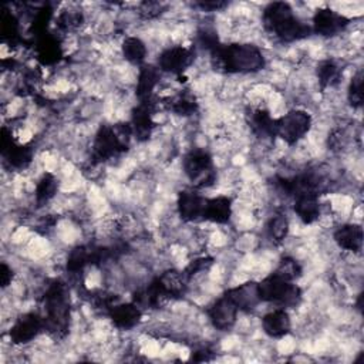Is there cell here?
<instances>
[{"label":"cell","mask_w":364,"mask_h":364,"mask_svg":"<svg viewBox=\"0 0 364 364\" xmlns=\"http://www.w3.org/2000/svg\"><path fill=\"white\" fill-rule=\"evenodd\" d=\"M210 54L216 67L228 74H253L264 67L262 50L249 43L220 44Z\"/></svg>","instance_id":"obj_1"},{"label":"cell","mask_w":364,"mask_h":364,"mask_svg":"<svg viewBox=\"0 0 364 364\" xmlns=\"http://www.w3.org/2000/svg\"><path fill=\"white\" fill-rule=\"evenodd\" d=\"M257 293L260 301L272 303L283 309L294 307L301 299L299 286L274 272L257 283Z\"/></svg>","instance_id":"obj_2"},{"label":"cell","mask_w":364,"mask_h":364,"mask_svg":"<svg viewBox=\"0 0 364 364\" xmlns=\"http://www.w3.org/2000/svg\"><path fill=\"white\" fill-rule=\"evenodd\" d=\"M311 128V115L304 109H290L274 121V136L287 145L299 144Z\"/></svg>","instance_id":"obj_3"},{"label":"cell","mask_w":364,"mask_h":364,"mask_svg":"<svg viewBox=\"0 0 364 364\" xmlns=\"http://www.w3.org/2000/svg\"><path fill=\"white\" fill-rule=\"evenodd\" d=\"M182 168L193 188H208L216 181L213 159L203 149L191 151L182 162Z\"/></svg>","instance_id":"obj_4"},{"label":"cell","mask_w":364,"mask_h":364,"mask_svg":"<svg viewBox=\"0 0 364 364\" xmlns=\"http://www.w3.org/2000/svg\"><path fill=\"white\" fill-rule=\"evenodd\" d=\"M41 331H46L44 318L38 313L30 311L21 314L10 327L9 336L13 344L21 346L33 341Z\"/></svg>","instance_id":"obj_5"},{"label":"cell","mask_w":364,"mask_h":364,"mask_svg":"<svg viewBox=\"0 0 364 364\" xmlns=\"http://www.w3.org/2000/svg\"><path fill=\"white\" fill-rule=\"evenodd\" d=\"M193 61V48H188L183 46H171L165 48L158 57V68L159 71L171 73L178 77L183 74V71Z\"/></svg>","instance_id":"obj_6"},{"label":"cell","mask_w":364,"mask_h":364,"mask_svg":"<svg viewBox=\"0 0 364 364\" xmlns=\"http://www.w3.org/2000/svg\"><path fill=\"white\" fill-rule=\"evenodd\" d=\"M237 314L239 309L226 293L218 297L208 310L209 321L219 331H226L232 328L237 320Z\"/></svg>","instance_id":"obj_7"},{"label":"cell","mask_w":364,"mask_h":364,"mask_svg":"<svg viewBox=\"0 0 364 364\" xmlns=\"http://www.w3.org/2000/svg\"><path fill=\"white\" fill-rule=\"evenodd\" d=\"M348 21L350 20L338 11L331 9H318L313 16L311 31L321 37H331L343 31Z\"/></svg>","instance_id":"obj_8"},{"label":"cell","mask_w":364,"mask_h":364,"mask_svg":"<svg viewBox=\"0 0 364 364\" xmlns=\"http://www.w3.org/2000/svg\"><path fill=\"white\" fill-rule=\"evenodd\" d=\"M206 198H203L196 189H185L178 193L176 210L182 220L195 222L202 219Z\"/></svg>","instance_id":"obj_9"},{"label":"cell","mask_w":364,"mask_h":364,"mask_svg":"<svg viewBox=\"0 0 364 364\" xmlns=\"http://www.w3.org/2000/svg\"><path fill=\"white\" fill-rule=\"evenodd\" d=\"M262 328L270 338H282L291 330V318L286 309L276 307L262 317Z\"/></svg>","instance_id":"obj_10"},{"label":"cell","mask_w":364,"mask_h":364,"mask_svg":"<svg viewBox=\"0 0 364 364\" xmlns=\"http://www.w3.org/2000/svg\"><path fill=\"white\" fill-rule=\"evenodd\" d=\"M108 316L117 328L129 330L141 321L142 310L134 301L132 303H115L108 310Z\"/></svg>","instance_id":"obj_11"},{"label":"cell","mask_w":364,"mask_h":364,"mask_svg":"<svg viewBox=\"0 0 364 364\" xmlns=\"http://www.w3.org/2000/svg\"><path fill=\"white\" fill-rule=\"evenodd\" d=\"M333 239L340 249L358 253L363 247V228L358 223H344L334 230Z\"/></svg>","instance_id":"obj_12"},{"label":"cell","mask_w":364,"mask_h":364,"mask_svg":"<svg viewBox=\"0 0 364 364\" xmlns=\"http://www.w3.org/2000/svg\"><path fill=\"white\" fill-rule=\"evenodd\" d=\"M232 210V199L229 196L219 195L215 198H206L202 219L210 223L223 225L230 219Z\"/></svg>","instance_id":"obj_13"},{"label":"cell","mask_w":364,"mask_h":364,"mask_svg":"<svg viewBox=\"0 0 364 364\" xmlns=\"http://www.w3.org/2000/svg\"><path fill=\"white\" fill-rule=\"evenodd\" d=\"M161 78L158 67L151 64H142L136 77V97L139 102L154 100V90L156 88Z\"/></svg>","instance_id":"obj_14"},{"label":"cell","mask_w":364,"mask_h":364,"mask_svg":"<svg viewBox=\"0 0 364 364\" xmlns=\"http://www.w3.org/2000/svg\"><path fill=\"white\" fill-rule=\"evenodd\" d=\"M294 213L304 225H311L321 215V203L317 193H303L294 198Z\"/></svg>","instance_id":"obj_15"},{"label":"cell","mask_w":364,"mask_h":364,"mask_svg":"<svg viewBox=\"0 0 364 364\" xmlns=\"http://www.w3.org/2000/svg\"><path fill=\"white\" fill-rule=\"evenodd\" d=\"M226 294L232 299L239 311H250L260 301L257 293V283L253 282L242 283L233 289H229Z\"/></svg>","instance_id":"obj_16"},{"label":"cell","mask_w":364,"mask_h":364,"mask_svg":"<svg viewBox=\"0 0 364 364\" xmlns=\"http://www.w3.org/2000/svg\"><path fill=\"white\" fill-rule=\"evenodd\" d=\"M293 9L289 3L284 1H274L269 3L263 13H262V23L266 28V31L273 33L279 26H282L286 20L293 17Z\"/></svg>","instance_id":"obj_17"},{"label":"cell","mask_w":364,"mask_h":364,"mask_svg":"<svg viewBox=\"0 0 364 364\" xmlns=\"http://www.w3.org/2000/svg\"><path fill=\"white\" fill-rule=\"evenodd\" d=\"M121 53L128 63L134 65H141L145 61L148 48H146V44L139 37L129 36L124 38L121 46Z\"/></svg>","instance_id":"obj_18"},{"label":"cell","mask_w":364,"mask_h":364,"mask_svg":"<svg viewBox=\"0 0 364 364\" xmlns=\"http://www.w3.org/2000/svg\"><path fill=\"white\" fill-rule=\"evenodd\" d=\"M58 191V181L55 178L54 173L51 172H44L36 183V189H34V198L37 205H46L47 202H50L55 193Z\"/></svg>","instance_id":"obj_19"},{"label":"cell","mask_w":364,"mask_h":364,"mask_svg":"<svg viewBox=\"0 0 364 364\" xmlns=\"http://www.w3.org/2000/svg\"><path fill=\"white\" fill-rule=\"evenodd\" d=\"M340 67L333 60H324L317 67V80L321 88L333 87L340 81Z\"/></svg>","instance_id":"obj_20"},{"label":"cell","mask_w":364,"mask_h":364,"mask_svg":"<svg viewBox=\"0 0 364 364\" xmlns=\"http://www.w3.org/2000/svg\"><path fill=\"white\" fill-rule=\"evenodd\" d=\"M289 228H290L289 219L283 213H277V215L272 216L267 222V226H266L269 237L276 243L286 239V236L289 233Z\"/></svg>","instance_id":"obj_21"},{"label":"cell","mask_w":364,"mask_h":364,"mask_svg":"<svg viewBox=\"0 0 364 364\" xmlns=\"http://www.w3.org/2000/svg\"><path fill=\"white\" fill-rule=\"evenodd\" d=\"M347 98L348 102L351 104L353 108H360L363 104V75L361 71H357L350 84H348V90H347Z\"/></svg>","instance_id":"obj_22"},{"label":"cell","mask_w":364,"mask_h":364,"mask_svg":"<svg viewBox=\"0 0 364 364\" xmlns=\"http://www.w3.org/2000/svg\"><path fill=\"white\" fill-rule=\"evenodd\" d=\"M13 277H14L13 269H11L6 262H3V263H1V273H0L1 287H3V289H6L7 286H10V284H11V282H13Z\"/></svg>","instance_id":"obj_23"},{"label":"cell","mask_w":364,"mask_h":364,"mask_svg":"<svg viewBox=\"0 0 364 364\" xmlns=\"http://www.w3.org/2000/svg\"><path fill=\"white\" fill-rule=\"evenodd\" d=\"M198 6L206 11H219L223 7H226V3L225 1H200L198 3Z\"/></svg>","instance_id":"obj_24"}]
</instances>
